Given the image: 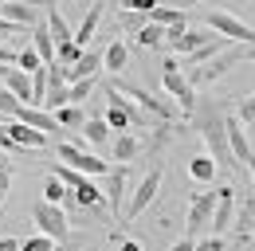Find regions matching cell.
Wrapping results in <instances>:
<instances>
[{"mask_svg": "<svg viewBox=\"0 0 255 251\" xmlns=\"http://www.w3.org/2000/svg\"><path fill=\"white\" fill-rule=\"evenodd\" d=\"M133 43H137V47H161V43H165V28H157V24H145V28L133 35Z\"/></svg>", "mask_w": 255, "mask_h": 251, "instance_id": "cell-26", "label": "cell"}, {"mask_svg": "<svg viewBox=\"0 0 255 251\" xmlns=\"http://www.w3.org/2000/svg\"><path fill=\"white\" fill-rule=\"evenodd\" d=\"M244 169L252 173V185H255V157H252V161H248V165H244Z\"/></svg>", "mask_w": 255, "mask_h": 251, "instance_id": "cell-41", "label": "cell"}, {"mask_svg": "<svg viewBox=\"0 0 255 251\" xmlns=\"http://www.w3.org/2000/svg\"><path fill=\"white\" fill-rule=\"evenodd\" d=\"M55 153L63 161L67 169H75V173H83V177H106L110 173V161H102L98 153H87V141H83V133L75 137V141H59L55 145Z\"/></svg>", "mask_w": 255, "mask_h": 251, "instance_id": "cell-3", "label": "cell"}, {"mask_svg": "<svg viewBox=\"0 0 255 251\" xmlns=\"http://www.w3.org/2000/svg\"><path fill=\"white\" fill-rule=\"evenodd\" d=\"M161 91L177 102V110H181L185 118L196 110V98H200V94H196V87L185 79V71H181V63H177V59H165V63H161Z\"/></svg>", "mask_w": 255, "mask_h": 251, "instance_id": "cell-4", "label": "cell"}, {"mask_svg": "<svg viewBox=\"0 0 255 251\" xmlns=\"http://www.w3.org/2000/svg\"><path fill=\"white\" fill-rule=\"evenodd\" d=\"M0 153H20L16 145H12V137H8V122L0 118Z\"/></svg>", "mask_w": 255, "mask_h": 251, "instance_id": "cell-34", "label": "cell"}, {"mask_svg": "<svg viewBox=\"0 0 255 251\" xmlns=\"http://www.w3.org/2000/svg\"><path fill=\"white\" fill-rule=\"evenodd\" d=\"M0 20H8V24H16V28L32 31L35 24H43V12L35 8L32 0H8V4H0Z\"/></svg>", "mask_w": 255, "mask_h": 251, "instance_id": "cell-11", "label": "cell"}, {"mask_svg": "<svg viewBox=\"0 0 255 251\" xmlns=\"http://www.w3.org/2000/svg\"><path fill=\"white\" fill-rule=\"evenodd\" d=\"M126 67H129V43H126V39H110V43L102 47V71L122 75Z\"/></svg>", "mask_w": 255, "mask_h": 251, "instance_id": "cell-15", "label": "cell"}, {"mask_svg": "<svg viewBox=\"0 0 255 251\" xmlns=\"http://www.w3.org/2000/svg\"><path fill=\"white\" fill-rule=\"evenodd\" d=\"M118 24H122V31H133V35H137V31L149 24V16H145V12H122Z\"/></svg>", "mask_w": 255, "mask_h": 251, "instance_id": "cell-29", "label": "cell"}, {"mask_svg": "<svg viewBox=\"0 0 255 251\" xmlns=\"http://www.w3.org/2000/svg\"><path fill=\"white\" fill-rule=\"evenodd\" d=\"M196 251H228V240L224 236H204V240H196Z\"/></svg>", "mask_w": 255, "mask_h": 251, "instance_id": "cell-33", "label": "cell"}, {"mask_svg": "<svg viewBox=\"0 0 255 251\" xmlns=\"http://www.w3.org/2000/svg\"><path fill=\"white\" fill-rule=\"evenodd\" d=\"M236 118H240L244 126H252V129H255V94H248V98L240 102V114H236Z\"/></svg>", "mask_w": 255, "mask_h": 251, "instance_id": "cell-30", "label": "cell"}, {"mask_svg": "<svg viewBox=\"0 0 255 251\" xmlns=\"http://www.w3.org/2000/svg\"><path fill=\"white\" fill-rule=\"evenodd\" d=\"M98 71H102V51H98V47H87L79 59L67 67V87L79 83V79H98Z\"/></svg>", "mask_w": 255, "mask_h": 251, "instance_id": "cell-13", "label": "cell"}, {"mask_svg": "<svg viewBox=\"0 0 255 251\" xmlns=\"http://www.w3.org/2000/svg\"><path fill=\"white\" fill-rule=\"evenodd\" d=\"M118 4H122V12H145V16H149L161 0H118Z\"/></svg>", "mask_w": 255, "mask_h": 251, "instance_id": "cell-31", "label": "cell"}, {"mask_svg": "<svg viewBox=\"0 0 255 251\" xmlns=\"http://www.w3.org/2000/svg\"><path fill=\"white\" fill-rule=\"evenodd\" d=\"M110 87L118 94H126V98H133L153 122H177V118H181V110H177V102H173L169 94H153V91H145V87H137V83H122V79L110 83Z\"/></svg>", "mask_w": 255, "mask_h": 251, "instance_id": "cell-2", "label": "cell"}, {"mask_svg": "<svg viewBox=\"0 0 255 251\" xmlns=\"http://www.w3.org/2000/svg\"><path fill=\"white\" fill-rule=\"evenodd\" d=\"M32 51L43 63H55V39H51L47 24H35V28H32Z\"/></svg>", "mask_w": 255, "mask_h": 251, "instance_id": "cell-20", "label": "cell"}, {"mask_svg": "<svg viewBox=\"0 0 255 251\" xmlns=\"http://www.w3.org/2000/svg\"><path fill=\"white\" fill-rule=\"evenodd\" d=\"M169 251H196V240H189V236H185V240H177Z\"/></svg>", "mask_w": 255, "mask_h": 251, "instance_id": "cell-37", "label": "cell"}, {"mask_svg": "<svg viewBox=\"0 0 255 251\" xmlns=\"http://www.w3.org/2000/svg\"><path fill=\"white\" fill-rule=\"evenodd\" d=\"M118 251H145V248H141L137 240H122V244H118Z\"/></svg>", "mask_w": 255, "mask_h": 251, "instance_id": "cell-39", "label": "cell"}, {"mask_svg": "<svg viewBox=\"0 0 255 251\" xmlns=\"http://www.w3.org/2000/svg\"><path fill=\"white\" fill-rule=\"evenodd\" d=\"M252 240H255V232H252Z\"/></svg>", "mask_w": 255, "mask_h": 251, "instance_id": "cell-44", "label": "cell"}, {"mask_svg": "<svg viewBox=\"0 0 255 251\" xmlns=\"http://www.w3.org/2000/svg\"><path fill=\"white\" fill-rule=\"evenodd\" d=\"M212 39H216V31H208V28H165V43L173 51H181V55H192L196 47H204Z\"/></svg>", "mask_w": 255, "mask_h": 251, "instance_id": "cell-9", "label": "cell"}, {"mask_svg": "<svg viewBox=\"0 0 255 251\" xmlns=\"http://www.w3.org/2000/svg\"><path fill=\"white\" fill-rule=\"evenodd\" d=\"M43 67V59L35 55L32 47H24V51H16V71H24V75H32V71H39Z\"/></svg>", "mask_w": 255, "mask_h": 251, "instance_id": "cell-28", "label": "cell"}, {"mask_svg": "<svg viewBox=\"0 0 255 251\" xmlns=\"http://www.w3.org/2000/svg\"><path fill=\"white\" fill-rule=\"evenodd\" d=\"M98 87V79H79V83H71L67 87V98H71V106H83L87 98H91V91Z\"/></svg>", "mask_w": 255, "mask_h": 251, "instance_id": "cell-25", "label": "cell"}, {"mask_svg": "<svg viewBox=\"0 0 255 251\" xmlns=\"http://www.w3.org/2000/svg\"><path fill=\"white\" fill-rule=\"evenodd\" d=\"M32 224L39 228V236H47L51 244H67L71 240V220L59 204H47V200H35L32 204Z\"/></svg>", "mask_w": 255, "mask_h": 251, "instance_id": "cell-5", "label": "cell"}, {"mask_svg": "<svg viewBox=\"0 0 255 251\" xmlns=\"http://www.w3.org/2000/svg\"><path fill=\"white\" fill-rule=\"evenodd\" d=\"M0 251H20V240H16V236H4V240H0Z\"/></svg>", "mask_w": 255, "mask_h": 251, "instance_id": "cell-38", "label": "cell"}, {"mask_svg": "<svg viewBox=\"0 0 255 251\" xmlns=\"http://www.w3.org/2000/svg\"><path fill=\"white\" fill-rule=\"evenodd\" d=\"M232 220H236V188L232 185H220L216 188V212H212V236H224L228 228H232Z\"/></svg>", "mask_w": 255, "mask_h": 251, "instance_id": "cell-12", "label": "cell"}, {"mask_svg": "<svg viewBox=\"0 0 255 251\" xmlns=\"http://www.w3.org/2000/svg\"><path fill=\"white\" fill-rule=\"evenodd\" d=\"M204 28L216 31L220 39L228 43H244V47H255V28H248L240 16H232V12H208L204 16Z\"/></svg>", "mask_w": 255, "mask_h": 251, "instance_id": "cell-7", "label": "cell"}, {"mask_svg": "<svg viewBox=\"0 0 255 251\" xmlns=\"http://www.w3.org/2000/svg\"><path fill=\"white\" fill-rule=\"evenodd\" d=\"M12 35H20V28L16 24H8V20H0V47H8V39Z\"/></svg>", "mask_w": 255, "mask_h": 251, "instance_id": "cell-36", "label": "cell"}, {"mask_svg": "<svg viewBox=\"0 0 255 251\" xmlns=\"http://www.w3.org/2000/svg\"><path fill=\"white\" fill-rule=\"evenodd\" d=\"M192 118V129L204 137V145H208V157L216 161V169H240L236 165V157L228 149V114H224V106L216 98H196V110L189 114Z\"/></svg>", "mask_w": 255, "mask_h": 251, "instance_id": "cell-1", "label": "cell"}, {"mask_svg": "<svg viewBox=\"0 0 255 251\" xmlns=\"http://www.w3.org/2000/svg\"><path fill=\"white\" fill-rule=\"evenodd\" d=\"M8 188H12V165H8V169H0V204L8 200Z\"/></svg>", "mask_w": 255, "mask_h": 251, "instance_id": "cell-35", "label": "cell"}, {"mask_svg": "<svg viewBox=\"0 0 255 251\" xmlns=\"http://www.w3.org/2000/svg\"><path fill=\"white\" fill-rule=\"evenodd\" d=\"M43 12H47V16H43V24H47V31H51L55 47H59V43H71V39H75V28L67 24L63 16H59V8H55V4H47Z\"/></svg>", "mask_w": 255, "mask_h": 251, "instance_id": "cell-19", "label": "cell"}, {"mask_svg": "<svg viewBox=\"0 0 255 251\" xmlns=\"http://www.w3.org/2000/svg\"><path fill=\"white\" fill-rule=\"evenodd\" d=\"M8 137H12V145H16V149H43L51 133L35 129V126H24V122H8Z\"/></svg>", "mask_w": 255, "mask_h": 251, "instance_id": "cell-14", "label": "cell"}, {"mask_svg": "<svg viewBox=\"0 0 255 251\" xmlns=\"http://www.w3.org/2000/svg\"><path fill=\"white\" fill-rule=\"evenodd\" d=\"M189 177L196 181V185H212V181H216V161H212L208 153L192 157L189 161Z\"/></svg>", "mask_w": 255, "mask_h": 251, "instance_id": "cell-21", "label": "cell"}, {"mask_svg": "<svg viewBox=\"0 0 255 251\" xmlns=\"http://www.w3.org/2000/svg\"><path fill=\"white\" fill-rule=\"evenodd\" d=\"M0 169H8V153H0Z\"/></svg>", "mask_w": 255, "mask_h": 251, "instance_id": "cell-43", "label": "cell"}, {"mask_svg": "<svg viewBox=\"0 0 255 251\" xmlns=\"http://www.w3.org/2000/svg\"><path fill=\"white\" fill-rule=\"evenodd\" d=\"M244 63H255V47H244Z\"/></svg>", "mask_w": 255, "mask_h": 251, "instance_id": "cell-40", "label": "cell"}, {"mask_svg": "<svg viewBox=\"0 0 255 251\" xmlns=\"http://www.w3.org/2000/svg\"><path fill=\"white\" fill-rule=\"evenodd\" d=\"M232 228H236V236H248V240H252V232H255V192H248V196L236 204Z\"/></svg>", "mask_w": 255, "mask_h": 251, "instance_id": "cell-17", "label": "cell"}, {"mask_svg": "<svg viewBox=\"0 0 255 251\" xmlns=\"http://www.w3.org/2000/svg\"><path fill=\"white\" fill-rule=\"evenodd\" d=\"M161 181H165V169L153 165V169H145V177L137 181V188L126 196V208H122V220H137L149 204H153V196L161 192Z\"/></svg>", "mask_w": 255, "mask_h": 251, "instance_id": "cell-6", "label": "cell"}, {"mask_svg": "<svg viewBox=\"0 0 255 251\" xmlns=\"http://www.w3.org/2000/svg\"><path fill=\"white\" fill-rule=\"evenodd\" d=\"M79 133H83V141H87V145H110V126L102 122V118H87Z\"/></svg>", "mask_w": 255, "mask_h": 251, "instance_id": "cell-22", "label": "cell"}, {"mask_svg": "<svg viewBox=\"0 0 255 251\" xmlns=\"http://www.w3.org/2000/svg\"><path fill=\"white\" fill-rule=\"evenodd\" d=\"M212 212H216V188H208V192H196V196L189 200L185 236H189V240H200V232L212 224Z\"/></svg>", "mask_w": 255, "mask_h": 251, "instance_id": "cell-8", "label": "cell"}, {"mask_svg": "<svg viewBox=\"0 0 255 251\" xmlns=\"http://www.w3.org/2000/svg\"><path fill=\"white\" fill-rule=\"evenodd\" d=\"M51 251H75V248H71V240H67V244H55Z\"/></svg>", "mask_w": 255, "mask_h": 251, "instance_id": "cell-42", "label": "cell"}, {"mask_svg": "<svg viewBox=\"0 0 255 251\" xmlns=\"http://www.w3.org/2000/svg\"><path fill=\"white\" fill-rule=\"evenodd\" d=\"M55 244L47 236H32V240H20V251H51Z\"/></svg>", "mask_w": 255, "mask_h": 251, "instance_id": "cell-32", "label": "cell"}, {"mask_svg": "<svg viewBox=\"0 0 255 251\" xmlns=\"http://www.w3.org/2000/svg\"><path fill=\"white\" fill-rule=\"evenodd\" d=\"M110 153H114V161H118V165H126V161H133V157L141 153V141H137L133 133H118V137H114V149H110Z\"/></svg>", "mask_w": 255, "mask_h": 251, "instance_id": "cell-23", "label": "cell"}, {"mask_svg": "<svg viewBox=\"0 0 255 251\" xmlns=\"http://www.w3.org/2000/svg\"><path fill=\"white\" fill-rule=\"evenodd\" d=\"M51 118L59 122V129H83V122H87L83 106H63V110H55Z\"/></svg>", "mask_w": 255, "mask_h": 251, "instance_id": "cell-24", "label": "cell"}, {"mask_svg": "<svg viewBox=\"0 0 255 251\" xmlns=\"http://www.w3.org/2000/svg\"><path fill=\"white\" fill-rule=\"evenodd\" d=\"M126 188H129V173H126V165H114V169L106 173V188H102L110 216H122V208H126V196H129Z\"/></svg>", "mask_w": 255, "mask_h": 251, "instance_id": "cell-10", "label": "cell"}, {"mask_svg": "<svg viewBox=\"0 0 255 251\" xmlns=\"http://www.w3.org/2000/svg\"><path fill=\"white\" fill-rule=\"evenodd\" d=\"M67 196H71V188H67L63 181H55V177H47V185H43V200H47V204H59V208H63V204H67Z\"/></svg>", "mask_w": 255, "mask_h": 251, "instance_id": "cell-27", "label": "cell"}, {"mask_svg": "<svg viewBox=\"0 0 255 251\" xmlns=\"http://www.w3.org/2000/svg\"><path fill=\"white\" fill-rule=\"evenodd\" d=\"M4 87L16 94V102H24V106H32V110H35V98H32V75H24V71H16V67H12V71L4 75Z\"/></svg>", "mask_w": 255, "mask_h": 251, "instance_id": "cell-18", "label": "cell"}, {"mask_svg": "<svg viewBox=\"0 0 255 251\" xmlns=\"http://www.w3.org/2000/svg\"><path fill=\"white\" fill-rule=\"evenodd\" d=\"M102 8H106V0H95L91 8H87V16L79 20V28H75V43L87 51V43L95 39V31H98V20H102Z\"/></svg>", "mask_w": 255, "mask_h": 251, "instance_id": "cell-16", "label": "cell"}]
</instances>
